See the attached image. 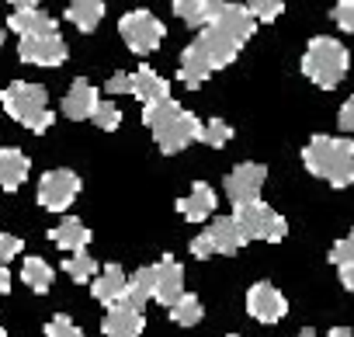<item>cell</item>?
<instances>
[{"instance_id":"cell-30","label":"cell","mask_w":354,"mask_h":337,"mask_svg":"<svg viewBox=\"0 0 354 337\" xmlns=\"http://www.w3.org/2000/svg\"><path fill=\"white\" fill-rule=\"evenodd\" d=\"M174 15L188 28H205V0H174Z\"/></svg>"},{"instance_id":"cell-6","label":"cell","mask_w":354,"mask_h":337,"mask_svg":"<svg viewBox=\"0 0 354 337\" xmlns=\"http://www.w3.org/2000/svg\"><path fill=\"white\" fill-rule=\"evenodd\" d=\"M205 25L233 35L240 46L250 42V35L257 32V18L250 15L247 4H233V0H205Z\"/></svg>"},{"instance_id":"cell-47","label":"cell","mask_w":354,"mask_h":337,"mask_svg":"<svg viewBox=\"0 0 354 337\" xmlns=\"http://www.w3.org/2000/svg\"><path fill=\"white\" fill-rule=\"evenodd\" d=\"M230 337H243V334H230Z\"/></svg>"},{"instance_id":"cell-29","label":"cell","mask_w":354,"mask_h":337,"mask_svg":"<svg viewBox=\"0 0 354 337\" xmlns=\"http://www.w3.org/2000/svg\"><path fill=\"white\" fill-rule=\"evenodd\" d=\"M230 139H233V125H230V122H223V118H209V122H202V136H198V143H205V146H212V149H223Z\"/></svg>"},{"instance_id":"cell-34","label":"cell","mask_w":354,"mask_h":337,"mask_svg":"<svg viewBox=\"0 0 354 337\" xmlns=\"http://www.w3.org/2000/svg\"><path fill=\"white\" fill-rule=\"evenodd\" d=\"M347 261H354V230L344 237V240H337L333 247H330V264H347Z\"/></svg>"},{"instance_id":"cell-24","label":"cell","mask_w":354,"mask_h":337,"mask_svg":"<svg viewBox=\"0 0 354 337\" xmlns=\"http://www.w3.org/2000/svg\"><path fill=\"white\" fill-rule=\"evenodd\" d=\"M66 18L80 28V32H94L104 18V0H70Z\"/></svg>"},{"instance_id":"cell-31","label":"cell","mask_w":354,"mask_h":337,"mask_svg":"<svg viewBox=\"0 0 354 337\" xmlns=\"http://www.w3.org/2000/svg\"><path fill=\"white\" fill-rule=\"evenodd\" d=\"M91 122H94L101 132H111V129H118V125H122V111H118L111 101H97V108H94Z\"/></svg>"},{"instance_id":"cell-14","label":"cell","mask_w":354,"mask_h":337,"mask_svg":"<svg viewBox=\"0 0 354 337\" xmlns=\"http://www.w3.org/2000/svg\"><path fill=\"white\" fill-rule=\"evenodd\" d=\"M142 327H146L142 309L125 306V302L108 306V316H104V323H101L104 337H139V334H142Z\"/></svg>"},{"instance_id":"cell-10","label":"cell","mask_w":354,"mask_h":337,"mask_svg":"<svg viewBox=\"0 0 354 337\" xmlns=\"http://www.w3.org/2000/svg\"><path fill=\"white\" fill-rule=\"evenodd\" d=\"M264 181H268V167L264 163H250V160L236 163L230 171V178H226V199L233 202V209L243 206V202H254V199H261Z\"/></svg>"},{"instance_id":"cell-40","label":"cell","mask_w":354,"mask_h":337,"mask_svg":"<svg viewBox=\"0 0 354 337\" xmlns=\"http://www.w3.org/2000/svg\"><path fill=\"white\" fill-rule=\"evenodd\" d=\"M340 282H344V289L354 295V261H347V264H340Z\"/></svg>"},{"instance_id":"cell-20","label":"cell","mask_w":354,"mask_h":337,"mask_svg":"<svg viewBox=\"0 0 354 337\" xmlns=\"http://www.w3.org/2000/svg\"><path fill=\"white\" fill-rule=\"evenodd\" d=\"M8 28L18 32L21 39H25V35H53V32H59L56 18L46 15V11H39V8H18V11L8 18Z\"/></svg>"},{"instance_id":"cell-7","label":"cell","mask_w":354,"mask_h":337,"mask_svg":"<svg viewBox=\"0 0 354 337\" xmlns=\"http://www.w3.org/2000/svg\"><path fill=\"white\" fill-rule=\"evenodd\" d=\"M153 132V139H156V146H160V153H167V156H174V153H181V149H188L198 136H202V122L192 115V111H177V115H170L167 122H160L156 129H149Z\"/></svg>"},{"instance_id":"cell-12","label":"cell","mask_w":354,"mask_h":337,"mask_svg":"<svg viewBox=\"0 0 354 337\" xmlns=\"http://www.w3.org/2000/svg\"><path fill=\"white\" fill-rule=\"evenodd\" d=\"M247 313H250L257 323H278V320H285L288 302H285V295H281L271 282H257V285H250V292H247Z\"/></svg>"},{"instance_id":"cell-42","label":"cell","mask_w":354,"mask_h":337,"mask_svg":"<svg viewBox=\"0 0 354 337\" xmlns=\"http://www.w3.org/2000/svg\"><path fill=\"white\" fill-rule=\"evenodd\" d=\"M326 337H354V334H351V330H347V327H333V330H330V334H326Z\"/></svg>"},{"instance_id":"cell-5","label":"cell","mask_w":354,"mask_h":337,"mask_svg":"<svg viewBox=\"0 0 354 337\" xmlns=\"http://www.w3.org/2000/svg\"><path fill=\"white\" fill-rule=\"evenodd\" d=\"M118 32H122V42H125L136 56H149V53L160 49L167 28H163V21H160L153 11H129V15H122Z\"/></svg>"},{"instance_id":"cell-22","label":"cell","mask_w":354,"mask_h":337,"mask_svg":"<svg viewBox=\"0 0 354 337\" xmlns=\"http://www.w3.org/2000/svg\"><path fill=\"white\" fill-rule=\"evenodd\" d=\"M129 84H132V94H136L142 104H149V101H160V98H170V91H167V80H163L156 70H149V66H139L136 73H129Z\"/></svg>"},{"instance_id":"cell-26","label":"cell","mask_w":354,"mask_h":337,"mask_svg":"<svg viewBox=\"0 0 354 337\" xmlns=\"http://www.w3.org/2000/svg\"><path fill=\"white\" fill-rule=\"evenodd\" d=\"M170 309V320L177 323V327H195V323H202V316H205V309H202V299L198 295H181L174 306H167Z\"/></svg>"},{"instance_id":"cell-1","label":"cell","mask_w":354,"mask_h":337,"mask_svg":"<svg viewBox=\"0 0 354 337\" xmlns=\"http://www.w3.org/2000/svg\"><path fill=\"white\" fill-rule=\"evenodd\" d=\"M302 163L313 178H323L333 188L354 185V139L313 136L302 149Z\"/></svg>"},{"instance_id":"cell-44","label":"cell","mask_w":354,"mask_h":337,"mask_svg":"<svg viewBox=\"0 0 354 337\" xmlns=\"http://www.w3.org/2000/svg\"><path fill=\"white\" fill-rule=\"evenodd\" d=\"M295 337H319V334H316V330H299Z\"/></svg>"},{"instance_id":"cell-4","label":"cell","mask_w":354,"mask_h":337,"mask_svg":"<svg viewBox=\"0 0 354 337\" xmlns=\"http://www.w3.org/2000/svg\"><path fill=\"white\" fill-rule=\"evenodd\" d=\"M233 219L240 223V230H243V237H247V240L278 244V240H285V237H288V223H285V216H278V212H274L271 206H264L261 199L236 206Z\"/></svg>"},{"instance_id":"cell-33","label":"cell","mask_w":354,"mask_h":337,"mask_svg":"<svg viewBox=\"0 0 354 337\" xmlns=\"http://www.w3.org/2000/svg\"><path fill=\"white\" fill-rule=\"evenodd\" d=\"M247 8H250V15H254L257 21H264V25H268V21H278L281 11H285L281 0H250Z\"/></svg>"},{"instance_id":"cell-21","label":"cell","mask_w":354,"mask_h":337,"mask_svg":"<svg viewBox=\"0 0 354 337\" xmlns=\"http://www.w3.org/2000/svg\"><path fill=\"white\" fill-rule=\"evenodd\" d=\"M28 178V156L15 146L0 149V188L4 192H18Z\"/></svg>"},{"instance_id":"cell-15","label":"cell","mask_w":354,"mask_h":337,"mask_svg":"<svg viewBox=\"0 0 354 337\" xmlns=\"http://www.w3.org/2000/svg\"><path fill=\"white\" fill-rule=\"evenodd\" d=\"M212 73H216V63H212L209 53L198 46V39H195L192 46H185V53H181V66H177V77H181V84H188V87H202Z\"/></svg>"},{"instance_id":"cell-2","label":"cell","mask_w":354,"mask_h":337,"mask_svg":"<svg viewBox=\"0 0 354 337\" xmlns=\"http://www.w3.org/2000/svg\"><path fill=\"white\" fill-rule=\"evenodd\" d=\"M0 104H4V111L18 122V125H25L28 132H49V125H53V108H49V94H46V87H39V84H25V80H15L11 87H4V94H0Z\"/></svg>"},{"instance_id":"cell-35","label":"cell","mask_w":354,"mask_h":337,"mask_svg":"<svg viewBox=\"0 0 354 337\" xmlns=\"http://www.w3.org/2000/svg\"><path fill=\"white\" fill-rule=\"evenodd\" d=\"M333 25L340 32H351L354 35V0H340V4L333 8Z\"/></svg>"},{"instance_id":"cell-46","label":"cell","mask_w":354,"mask_h":337,"mask_svg":"<svg viewBox=\"0 0 354 337\" xmlns=\"http://www.w3.org/2000/svg\"><path fill=\"white\" fill-rule=\"evenodd\" d=\"M0 337H8V330H4V327H0Z\"/></svg>"},{"instance_id":"cell-23","label":"cell","mask_w":354,"mask_h":337,"mask_svg":"<svg viewBox=\"0 0 354 337\" xmlns=\"http://www.w3.org/2000/svg\"><path fill=\"white\" fill-rule=\"evenodd\" d=\"M49 240L56 244V247H63V251H70V254H77V251H87V244H91V230L80 223V219H63L56 230H49Z\"/></svg>"},{"instance_id":"cell-38","label":"cell","mask_w":354,"mask_h":337,"mask_svg":"<svg viewBox=\"0 0 354 337\" xmlns=\"http://www.w3.org/2000/svg\"><path fill=\"white\" fill-rule=\"evenodd\" d=\"M337 125L344 129V132H354V94L340 104V115H337Z\"/></svg>"},{"instance_id":"cell-37","label":"cell","mask_w":354,"mask_h":337,"mask_svg":"<svg viewBox=\"0 0 354 337\" xmlns=\"http://www.w3.org/2000/svg\"><path fill=\"white\" fill-rule=\"evenodd\" d=\"M192 254H195L198 261H205V257H212V254H216V247H212L209 233H198V237L192 240Z\"/></svg>"},{"instance_id":"cell-18","label":"cell","mask_w":354,"mask_h":337,"mask_svg":"<svg viewBox=\"0 0 354 337\" xmlns=\"http://www.w3.org/2000/svg\"><path fill=\"white\" fill-rule=\"evenodd\" d=\"M97 87L91 84V80H73V87L66 91V98H63V115L66 118H73V122H80V118H91L94 115V108H97Z\"/></svg>"},{"instance_id":"cell-39","label":"cell","mask_w":354,"mask_h":337,"mask_svg":"<svg viewBox=\"0 0 354 337\" xmlns=\"http://www.w3.org/2000/svg\"><path fill=\"white\" fill-rule=\"evenodd\" d=\"M108 91H111V94H132L129 73H111V77H108Z\"/></svg>"},{"instance_id":"cell-13","label":"cell","mask_w":354,"mask_h":337,"mask_svg":"<svg viewBox=\"0 0 354 337\" xmlns=\"http://www.w3.org/2000/svg\"><path fill=\"white\" fill-rule=\"evenodd\" d=\"M216 206H219V199H216V188L209 181H195L185 199H177V212L188 223H205L216 212Z\"/></svg>"},{"instance_id":"cell-16","label":"cell","mask_w":354,"mask_h":337,"mask_svg":"<svg viewBox=\"0 0 354 337\" xmlns=\"http://www.w3.org/2000/svg\"><path fill=\"white\" fill-rule=\"evenodd\" d=\"M198 46L209 53V60L216 63V70L230 66V63L236 60V53L243 49L233 35H226V32H219V28H212V25H205V28L198 32Z\"/></svg>"},{"instance_id":"cell-17","label":"cell","mask_w":354,"mask_h":337,"mask_svg":"<svg viewBox=\"0 0 354 337\" xmlns=\"http://www.w3.org/2000/svg\"><path fill=\"white\" fill-rule=\"evenodd\" d=\"M125 285H129V275H125L118 264H104V268L91 278V292H94V299H97V302H104V306L122 302Z\"/></svg>"},{"instance_id":"cell-43","label":"cell","mask_w":354,"mask_h":337,"mask_svg":"<svg viewBox=\"0 0 354 337\" xmlns=\"http://www.w3.org/2000/svg\"><path fill=\"white\" fill-rule=\"evenodd\" d=\"M8 4H15V11H18V8H35L39 0H8Z\"/></svg>"},{"instance_id":"cell-32","label":"cell","mask_w":354,"mask_h":337,"mask_svg":"<svg viewBox=\"0 0 354 337\" xmlns=\"http://www.w3.org/2000/svg\"><path fill=\"white\" fill-rule=\"evenodd\" d=\"M46 337H84V330H80L66 313H56V316L46 323Z\"/></svg>"},{"instance_id":"cell-19","label":"cell","mask_w":354,"mask_h":337,"mask_svg":"<svg viewBox=\"0 0 354 337\" xmlns=\"http://www.w3.org/2000/svg\"><path fill=\"white\" fill-rule=\"evenodd\" d=\"M205 233H209L216 254H226V257H233V254L247 244V237H243V230H240V223H236L233 216H219V219H212V223L205 226Z\"/></svg>"},{"instance_id":"cell-41","label":"cell","mask_w":354,"mask_h":337,"mask_svg":"<svg viewBox=\"0 0 354 337\" xmlns=\"http://www.w3.org/2000/svg\"><path fill=\"white\" fill-rule=\"evenodd\" d=\"M11 292V271H8V264L0 261V299H4Z\"/></svg>"},{"instance_id":"cell-45","label":"cell","mask_w":354,"mask_h":337,"mask_svg":"<svg viewBox=\"0 0 354 337\" xmlns=\"http://www.w3.org/2000/svg\"><path fill=\"white\" fill-rule=\"evenodd\" d=\"M4 39H8V32H4V25H0V49H4Z\"/></svg>"},{"instance_id":"cell-3","label":"cell","mask_w":354,"mask_h":337,"mask_svg":"<svg viewBox=\"0 0 354 337\" xmlns=\"http://www.w3.org/2000/svg\"><path fill=\"white\" fill-rule=\"evenodd\" d=\"M347 66H351V53L337 42V39H313L306 46V56H302V73L306 80H313L316 87L323 91H333L344 77H347Z\"/></svg>"},{"instance_id":"cell-9","label":"cell","mask_w":354,"mask_h":337,"mask_svg":"<svg viewBox=\"0 0 354 337\" xmlns=\"http://www.w3.org/2000/svg\"><path fill=\"white\" fill-rule=\"evenodd\" d=\"M18 56H21V63H32V66H63L70 60V46L63 42L59 32H53V35H25L18 42Z\"/></svg>"},{"instance_id":"cell-8","label":"cell","mask_w":354,"mask_h":337,"mask_svg":"<svg viewBox=\"0 0 354 337\" xmlns=\"http://www.w3.org/2000/svg\"><path fill=\"white\" fill-rule=\"evenodd\" d=\"M80 195V178L73 171H49L39 181V206L49 212H66Z\"/></svg>"},{"instance_id":"cell-36","label":"cell","mask_w":354,"mask_h":337,"mask_svg":"<svg viewBox=\"0 0 354 337\" xmlns=\"http://www.w3.org/2000/svg\"><path fill=\"white\" fill-rule=\"evenodd\" d=\"M21 247H25L21 237H15V233H0V261H4V264H8L11 257H18Z\"/></svg>"},{"instance_id":"cell-11","label":"cell","mask_w":354,"mask_h":337,"mask_svg":"<svg viewBox=\"0 0 354 337\" xmlns=\"http://www.w3.org/2000/svg\"><path fill=\"white\" fill-rule=\"evenodd\" d=\"M181 295H185V268H181V261L163 254L153 264V299L163 306H174Z\"/></svg>"},{"instance_id":"cell-28","label":"cell","mask_w":354,"mask_h":337,"mask_svg":"<svg viewBox=\"0 0 354 337\" xmlns=\"http://www.w3.org/2000/svg\"><path fill=\"white\" fill-rule=\"evenodd\" d=\"M63 271H66L73 282H80V285H84V282H91L101 268H97V261H94L87 251H77V254H70V257L63 261Z\"/></svg>"},{"instance_id":"cell-25","label":"cell","mask_w":354,"mask_h":337,"mask_svg":"<svg viewBox=\"0 0 354 337\" xmlns=\"http://www.w3.org/2000/svg\"><path fill=\"white\" fill-rule=\"evenodd\" d=\"M149 299H153V264H149V268H139L136 275H129V285H125L122 302H125V306L142 309Z\"/></svg>"},{"instance_id":"cell-27","label":"cell","mask_w":354,"mask_h":337,"mask_svg":"<svg viewBox=\"0 0 354 337\" xmlns=\"http://www.w3.org/2000/svg\"><path fill=\"white\" fill-rule=\"evenodd\" d=\"M21 278H25V285H28L32 292L46 295V292H49V285H53V268H49L42 257H28V261H25V268H21Z\"/></svg>"}]
</instances>
